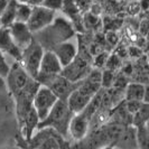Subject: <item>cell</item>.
<instances>
[{"label": "cell", "instance_id": "cell-1", "mask_svg": "<svg viewBox=\"0 0 149 149\" xmlns=\"http://www.w3.org/2000/svg\"><path fill=\"white\" fill-rule=\"evenodd\" d=\"M74 35L73 25L64 18H55L52 25L36 33L35 40L44 47L45 51H52L53 47L62 42L70 40Z\"/></svg>", "mask_w": 149, "mask_h": 149}, {"label": "cell", "instance_id": "cell-2", "mask_svg": "<svg viewBox=\"0 0 149 149\" xmlns=\"http://www.w3.org/2000/svg\"><path fill=\"white\" fill-rule=\"evenodd\" d=\"M73 116L74 113L71 111L67 102L58 100L57 103L54 105L52 111L47 116V118L39 122L38 130L53 129L56 134L66 138L68 137V128Z\"/></svg>", "mask_w": 149, "mask_h": 149}, {"label": "cell", "instance_id": "cell-3", "mask_svg": "<svg viewBox=\"0 0 149 149\" xmlns=\"http://www.w3.org/2000/svg\"><path fill=\"white\" fill-rule=\"evenodd\" d=\"M44 53V47L38 42H36L35 38H34V42L30 44V46H28L25 51H22V60L19 63L26 70V72L35 80L37 79L38 74H39Z\"/></svg>", "mask_w": 149, "mask_h": 149}, {"label": "cell", "instance_id": "cell-4", "mask_svg": "<svg viewBox=\"0 0 149 149\" xmlns=\"http://www.w3.org/2000/svg\"><path fill=\"white\" fill-rule=\"evenodd\" d=\"M36 80L40 83V85L47 86L49 90H52L53 92L55 93V95L58 97V100L65 101V102H67L68 97L72 94V92L80 84V82L73 83L71 81H68L66 77H64L63 75L61 74L37 77Z\"/></svg>", "mask_w": 149, "mask_h": 149}, {"label": "cell", "instance_id": "cell-5", "mask_svg": "<svg viewBox=\"0 0 149 149\" xmlns=\"http://www.w3.org/2000/svg\"><path fill=\"white\" fill-rule=\"evenodd\" d=\"M31 80H33V77L26 72V70L22 67V65L19 62L14 63L10 67L9 74L6 77L8 90H9L13 99L17 97L19 93H22V91L28 86Z\"/></svg>", "mask_w": 149, "mask_h": 149}, {"label": "cell", "instance_id": "cell-6", "mask_svg": "<svg viewBox=\"0 0 149 149\" xmlns=\"http://www.w3.org/2000/svg\"><path fill=\"white\" fill-rule=\"evenodd\" d=\"M57 101L58 97L55 95L52 90H49L47 86L40 85L33 101V108L37 112L40 122L47 118V116L52 111L54 105L57 103Z\"/></svg>", "mask_w": 149, "mask_h": 149}, {"label": "cell", "instance_id": "cell-7", "mask_svg": "<svg viewBox=\"0 0 149 149\" xmlns=\"http://www.w3.org/2000/svg\"><path fill=\"white\" fill-rule=\"evenodd\" d=\"M55 11H53L51 9L43 7V6H37V7H33V11L27 25L29 27V29L36 34L40 30L45 29L46 27H48L49 25H52L55 20Z\"/></svg>", "mask_w": 149, "mask_h": 149}, {"label": "cell", "instance_id": "cell-8", "mask_svg": "<svg viewBox=\"0 0 149 149\" xmlns=\"http://www.w3.org/2000/svg\"><path fill=\"white\" fill-rule=\"evenodd\" d=\"M92 70L90 68L89 63L86 61L76 56L71 64H68L67 66L63 67L61 75H63L64 77H66L68 81L73 83H79L83 81L88 75L90 74Z\"/></svg>", "mask_w": 149, "mask_h": 149}, {"label": "cell", "instance_id": "cell-9", "mask_svg": "<svg viewBox=\"0 0 149 149\" xmlns=\"http://www.w3.org/2000/svg\"><path fill=\"white\" fill-rule=\"evenodd\" d=\"M95 97L92 93H90L89 91L81 86V82L79 84V86L72 92V94L67 99V104L70 107L71 111L73 113H80L84 111L88 105L91 103L92 99Z\"/></svg>", "mask_w": 149, "mask_h": 149}, {"label": "cell", "instance_id": "cell-10", "mask_svg": "<svg viewBox=\"0 0 149 149\" xmlns=\"http://www.w3.org/2000/svg\"><path fill=\"white\" fill-rule=\"evenodd\" d=\"M10 34L15 44L18 46L20 51H25L30 44L34 42V33L29 29L27 24L24 22H14L10 27Z\"/></svg>", "mask_w": 149, "mask_h": 149}, {"label": "cell", "instance_id": "cell-11", "mask_svg": "<svg viewBox=\"0 0 149 149\" xmlns=\"http://www.w3.org/2000/svg\"><path fill=\"white\" fill-rule=\"evenodd\" d=\"M90 119L91 117L85 110L80 113H75L70 123L68 136L72 137L74 140H82L89 131Z\"/></svg>", "mask_w": 149, "mask_h": 149}, {"label": "cell", "instance_id": "cell-12", "mask_svg": "<svg viewBox=\"0 0 149 149\" xmlns=\"http://www.w3.org/2000/svg\"><path fill=\"white\" fill-rule=\"evenodd\" d=\"M52 52L57 56L62 66L65 67L71 64L77 56V46L72 40L62 42L56 46H54Z\"/></svg>", "mask_w": 149, "mask_h": 149}, {"label": "cell", "instance_id": "cell-13", "mask_svg": "<svg viewBox=\"0 0 149 149\" xmlns=\"http://www.w3.org/2000/svg\"><path fill=\"white\" fill-rule=\"evenodd\" d=\"M62 70H63V66L57 58V56L52 51H45L37 77L58 75L62 73Z\"/></svg>", "mask_w": 149, "mask_h": 149}, {"label": "cell", "instance_id": "cell-14", "mask_svg": "<svg viewBox=\"0 0 149 149\" xmlns=\"http://www.w3.org/2000/svg\"><path fill=\"white\" fill-rule=\"evenodd\" d=\"M0 51L3 54H8L14 57L16 62H20L22 60V52L15 44L9 27H2L0 29Z\"/></svg>", "mask_w": 149, "mask_h": 149}, {"label": "cell", "instance_id": "cell-15", "mask_svg": "<svg viewBox=\"0 0 149 149\" xmlns=\"http://www.w3.org/2000/svg\"><path fill=\"white\" fill-rule=\"evenodd\" d=\"M39 122H40V120L38 118L37 112L35 111L34 108H31L29 110V112L26 114V117L24 118V120L19 123L20 128H22V134H24V137L27 140H30L34 137L35 130L38 129Z\"/></svg>", "mask_w": 149, "mask_h": 149}, {"label": "cell", "instance_id": "cell-16", "mask_svg": "<svg viewBox=\"0 0 149 149\" xmlns=\"http://www.w3.org/2000/svg\"><path fill=\"white\" fill-rule=\"evenodd\" d=\"M145 84L138 82L129 83L125 90L126 101H141L143 102L145 95Z\"/></svg>", "mask_w": 149, "mask_h": 149}, {"label": "cell", "instance_id": "cell-17", "mask_svg": "<svg viewBox=\"0 0 149 149\" xmlns=\"http://www.w3.org/2000/svg\"><path fill=\"white\" fill-rule=\"evenodd\" d=\"M17 5H18V2H17L16 0H10L9 3H8L7 8H6L5 11L2 13V15L0 16L3 27H10L14 22H16Z\"/></svg>", "mask_w": 149, "mask_h": 149}, {"label": "cell", "instance_id": "cell-18", "mask_svg": "<svg viewBox=\"0 0 149 149\" xmlns=\"http://www.w3.org/2000/svg\"><path fill=\"white\" fill-rule=\"evenodd\" d=\"M11 102H14V99L8 90L6 79L0 76V110H9Z\"/></svg>", "mask_w": 149, "mask_h": 149}, {"label": "cell", "instance_id": "cell-19", "mask_svg": "<svg viewBox=\"0 0 149 149\" xmlns=\"http://www.w3.org/2000/svg\"><path fill=\"white\" fill-rule=\"evenodd\" d=\"M149 120V103H143L141 108L132 116V122L136 128L143 127Z\"/></svg>", "mask_w": 149, "mask_h": 149}, {"label": "cell", "instance_id": "cell-20", "mask_svg": "<svg viewBox=\"0 0 149 149\" xmlns=\"http://www.w3.org/2000/svg\"><path fill=\"white\" fill-rule=\"evenodd\" d=\"M33 7L29 3H19L17 5V10H16V22H24L27 24L31 15Z\"/></svg>", "mask_w": 149, "mask_h": 149}, {"label": "cell", "instance_id": "cell-21", "mask_svg": "<svg viewBox=\"0 0 149 149\" xmlns=\"http://www.w3.org/2000/svg\"><path fill=\"white\" fill-rule=\"evenodd\" d=\"M62 10L66 14L73 22H76L79 19V15H80V8L76 6L73 0H64V3H63V8Z\"/></svg>", "mask_w": 149, "mask_h": 149}, {"label": "cell", "instance_id": "cell-22", "mask_svg": "<svg viewBox=\"0 0 149 149\" xmlns=\"http://www.w3.org/2000/svg\"><path fill=\"white\" fill-rule=\"evenodd\" d=\"M137 143L139 149H149V132L145 127L137 128Z\"/></svg>", "mask_w": 149, "mask_h": 149}, {"label": "cell", "instance_id": "cell-23", "mask_svg": "<svg viewBox=\"0 0 149 149\" xmlns=\"http://www.w3.org/2000/svg\"><path fill=\"white\" fill-rule=\"evenodd\" d=\"M10 65L8 64L7 60L5 57V54L0 51V76L6 79L9 74V71H10Z\"/></svg>", "mask_w": 149, "mask_h": 149}, {"label": "cell", "instance_id": "cell-24", "mask_svg": "<svg viewBox=\"0 0 149 149\" xmlns=\"http://www.w3.org/2000/svg\"><path fill=\"white\" fill-rule=\"evenodd\" d=\"M63 3L64 0H44L42 6L47 9H51L53 11H56V10H62Z\"/></svg>", "mask_w": 149, "mask_h": 149}, {"label": "cell", "instance_id": "cell-25", "mask_svg": "<svg viewBox=\"0 0 149 149\" xmlns=\"http://www.w3.org/2000/svg\"><path fill=\"white\" fill-rule=\"evenodd\" d=\"M114 82V75L112 71L105 70L102 73V86L103 88H110L112 85V83Z\"/></svg>", "mask_w": 149, "mask_h": 149}, {"label": "cell", "instance_id": "cell-26", "mask_svg": "<svg viewBox=\"0 0 149 149\" xmlns=\"http://www.w3.org/2000/svg\"><path fill=\"white\" fill-rule=\"evenodd\" d=\"M120 65V60L118 58V56H116V55H111V56H109L108 57V60H107V63H105V67H107V70H109V71H116V68H118Z\"/></svg>", "mask_w": 149, "mask_h": 149}, {"label": "cell", "instance_id": "cell-27", "mask_svg": "<svg viewBox=\"0 0 149 149\" xmlns=\"http://www.w3.org/2000/svg\"><path fill=\"white\" fill-rule=\"evenodd\" d=\"M142 104H143V102H141V101H126L127 111L129 112L130 114H132V116L141 108Z\"/></svg>", "mask_w": 149, "mask_h": 149}, {"label": "cell", "instance_id": "cell-28", "mask_svg": "<svg viewBox=\"0 0 149 149\" xmlns=\"http://www.w3.org/2000/svg\"><path fill=\"white\" fill-rule=\"evenodd\" d=\"M149 31V19H142L139 24V33L141 34V36H147Z\"/></svg>", "mask_w": 149, "mask_h": 149}, {"label": "cell", "instance_id": "cell-29", "mask_svg": "<svg viewBox=\"0 0 149 149\" xmlns=\"http://www.w3.org/2000/svg\"><path fill=\"white\" fill-rule=\"evenodd\" d=\"M108 57H109V56H108L105 53H102V54L97 55V57H95V60H94V64H95V66H97V67L105 66V63H107Z\"/></svg>", "mask_w": 149, "mask_h": 149}, {"label": "cell", "instance_id": "cell-30", "mask_svg": "<svg viewBox=\"0 0 149 149\" xmlns=\"http://www.w3.org/2000/svg\"><path fill=\"white\" fill-rule=\"evenodd\" d=\"M140 10H141V7H140V3L139 2H132L128 7V11H129L130 15H137Z\"/></svg>", "mask_w": 149, "mask_h": 149}, {"label": "cell", "instance_id": "cell-31", "mask_svg": "<svg viewBox=\"0 0 149 149\" xmlns=\"http://www.w3.org/2000/svg\"><path fill=\"white\" fill-rule=\"evenodd\" d=\"M73 1L80 8V10H84L91 6V0H73Z\"/></svg>", "mask_w": 149, "mask_h": 149}, {"label": "cell", "instance_id": "cell-32", "mask_svg": "<svg viewBox=\"0 0 149 149\" xmlns=\"http://www.w3.org/2000/svg\"><path fill=\"white\" fill-rule=\"evenodd\" d=\"M9 1L10 0H0V16L2 15V13L5 11V9L7 8Z\"/></svg>", "mask_w": 149, "mask_h": 149}, {"label": "cell", "instance_id": "cell-33", "mask_svg": "<svg viewBox=\"0 0 149 149\" xmlns=\"http://www.w3.org/2000/svg\"><path fill=\"white\" fill-rule=\"evenodd\" d=\"M143 103H149V84L145 86V95H143Z\"/></svg>", "mask_w": 149, "mask_h": 149}, {"label": "cell", "instance_id": "cell-34", "mask_svg": "<svg viewBox=\"0 0 149 149\" xmlns=\"http://www.w3.org/2000/svg\"><path fill=\"white\" fill-rule=\"evenodd\" d=\"M44 2V0H29V5L31 7H37L42 6V3Z\"/></svg>", "mask_w": 149, "mask_h": 149}, {"label": "cell", "instance_id": "cell-35", "mask_svg": "<svg viewBox=\"0 0 149 149\" xmlns=\"http://www.w3.org/2000/svg\"><path fill=\"white\" fill-rule=\"evenodd\" d=\"M139 3H140L141 9H143V10H147L149 8V0H140Z\"/></svg>", "mask_w": 149, "mask_h": 149}, {"label": "cell", "instance_id": "cell-36", "mask_svg": "<svg viewBox=\"0 0 149 149\" xmlns=\"http://www.w3.org/2000/svg\"><path fill=\"white\" fill-rule=\"evenodd\" d=\"M100 149H113V145H107L104 147H102V148Z\"/></svg>", "mask_w": 149, "mask_h": 149}, {"label": "cell", "instance_id": "cell-37", "mask_svg": "<svg viewBox=\"0 0 149 149\" xmlns=\"http://www.w3.org/2000/svg\"><path fill=\"white\" fill-rule=\"evenodd\" d=\"M19 3H29V0H16Z\"/></svg>", "mask_w": 149, "mask_h": 149}, {"label": "cell", "instance_id": "cell-38", "mask_svg": "<svg viewBox=\"0 0 149 149\" xmlns=\"http://www.w3.org/2000/svg\"><path fill=\"white\" fill-rule=\"evenodd\" d=\"M7 149H20L19 147H17V146H11V147H8Z\"/></svg>", "mask_w": 149, "mask_h": 149}, {"label": "cell", "instance_id": "cell-39", "mask_svg": "<svg viewBox=\"0 0 149 149\" xmlns=\"http://www.w3.org/2000/svg\"><path fill=\"white\" fill-rule=\"evenodd\" d=\"M2 27H3V26H2V22H1V17H0V29H1Z\"/></svg>", "mask_w": 149, "mask_h": 149}, {"label": "cell", "instance_id": "cell-40", "mask_svg": "<svg viewBox=\"0 0 149 149\" xmlns=\"http://www.w3.org/2000/svg\"><path fill=\"white\" fill-rule=\"evenodd\" d=\"M146 38H147V39L149 40V31H148V34H147V36H146Z\"/></svg>", "mask_w": 149, "mask_h": 149}]
</instances>
